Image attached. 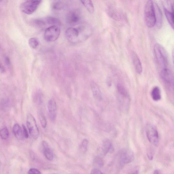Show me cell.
Returning a JSON list of instances; mask_svg holds the SVG:
<instances>
[{"instance_id": "cell-1", "label": "cell", "mask_w": 174, "mask_h": 174, "mask_svg": "<svg viewBox=\"0 0 174 174\" xmlns=\"http://www.w3.org/2000/svg\"><path fill=\"white\" fill-rule=\"evenodd\" d=\"M154 53L155 60L160 70L168 68L169 63L168 55L164 47L159 44H155Z\"/></svg>"}, {"instance_id": "cell-2", "label": "cell", "mask_w": 174, "mask_h": 174, "mask_svg": "<svg viewBox=\"0 0 174 174\" xmlns=\"http://www.w3.org/2000/svg\"><path fill=\"white\" fill-rule=\"evenodd\" d=\"M144 19L148 27L152 28L156 24V19L154 4L153 1L149 0L145 5Z\"/></svg>"}, {"instance_id": "cell-3", "label": "cell", "mask_w": 174, "mask_h": 174, "mask_svg": "<svg viewBox=\"0 0 174 174\" xmlns=\"http://www.w3.org/2000/svg\"><path fill=\"white\" fill-rule=\"evenodd\" d=\"M146 132L148 139L153 145L157 146L159 144V136L156 128L151 124H148L146 127Z\"/></svg>"}, {"instance_id": "cell-4", "label": "cell", "mask_w": 174, "mask_h": 174, "mask_svg": "<svg viewBox=\"0 0 174 174\" xmlns=\"http://www.w3.org/2000/svg\"><path fill=\"white\" fill-rule=\"evenodd\" d=\"M26 122L31 136L34 139H37L39 135V131L35 119L32 115L30 114H28Z\"/></svg>"}, {"instance_id": "cell-5", "label": "cell", "mask_w": 174, "mask_h": 174, "mask_svg": "<svg viewBox=\"0 0 174 174\" xmlns=\"http://www.w3.org/2000/svg\"><path fill=\"white\" fill-rule=\"evenodd\" d=\"M61 33L59 26H51L46 29L44 33V38L48 42L56 41L58 38Z\"/></svg>"}, {"instance_id": "cell-6", "label": "cell", "mask_w": 174, "mask_h": 174, "mask_svg": "<svg viewBox=\"0 0 174 174\" xmlns=\"http://www.w3.org/2000/svg\"><path fill=\"white\" fill-rule=\"evenodd\" d=\"M42 2L41 1H26L21 5V10L26 14H32L37 9Z\"/></svg>"}, {"instance_id": "cell-7", "label": "cell", "mask_w": 174, "mask_h": 174, "mask_svg": "<svg viewBox=\"0 0 174 174\" xmlns=\"http://www.w3.org/2000/svg\"><path fill=\"white\" fill-rule=\"evenodd\" d=\"M133 152L130 150L123 149L121 151L120 154V163L121 166L129 164L134 160Z\"/></svg>"}, {"instance_id": "cell-8", "label": "cell", "mask_w": 174, "mask_h": 174, "mask_svg": "<svg viewBox=\"0 0 174 174\" xmlns=\"http://www.w3.org/2000/svg\"><path fill=\"white\" fill-rule=\"evenodd\" d=\"M80 19V12L77 10H73L67 13L66 21L67 24L73 26L77 24Z\"/></svg>"}, {"instance_id": "cell-9", "label": "cell", "mask_w": 174, "mask_h": 174, "mask_svg": "<svg viewBox=\"0 0 174 174\" xmlns=\"http://www.w3.org/2000/svg\"><path fill=\"white\" fill-rule=\"evenodd\" d=\"M160 75L166 83L173 85L174 77L172 71L168 68H163L160 71Z\"/></svg>"}, {"instance_id": "cell-10", "label": "cell", "mask_w": 174, "mask_h": 174, "mask_svg": "<svg viewBox=\"0 0 174 174\" xmlns=\"http://www.w3.org/2000/svg\"><path fill=\"white\" fill-rule=\"evenodd\" d=\"M50 120L54 122L56 119L57 115V107L56 102L54 99L49 100L47 104Z\"/></svg>"}, {"instance_id": "cell-11", "label": "cell", "mask_w": 174, "mask_h": 174, "mask_svg": "<svg viewBox=\"0 0 174 174\" xmlns=\"http://www.w3.org/2000/svg\"><path fill=\"white\" fill-rule=\"evenodd\" d=\"M131 56L134 67L136 72L138 74L141 73L143 71V67L138 55L135 51H132L131 53Z\"/></svg>"}, {"instance_id": "cell-12", "label": "cell", "mask_w": 174, "mask_h": 174, "mask_svg": "<svg viewBox=\"0 0 174 174\" xmlns=\"http://www.w3.org/2000/svg\"><path fill=\"white\" fill-rule=\"evenodd\" d=\"M66 36L68 40L73 42L75 41L79 35V31L77 29L70 28L66 31Z\"/></svg>"}, {"instance_id": "cell-13", "label": "cell", "mask_w": 174, "mask_h": 174, "mask_svg": "<svg viewBox=\"0 0 174 174\" xmlns=\"http://www.w3.org/2000/svg\"><path fill=\"white\" fill-rule=\"evenodd\" d=\"M91 90L94 98L97 101H101L102 99V94L99 87L94 82L91 84Z\"/></svg>"}, {"instance_id": "cell-14", "label": "cell", "mask_w": 174, "mask_h": 174, "mask_svg": "<svg viewBox=\"0 0 174 174\" xmlns=\"http://www.w3.org/2000/svg\"><path fill=\"white\" fill-rule=\"evenodd\" d=\"M102 150L105 155L112 154L114 151V148L111 141L109 140H106L103 143Z\"/></svg>"}, {"instance_id": "cell-15", "label": "cell", "mask_w": 174, "mask_h": 174, "mask_svg": "<svg viewBox=\"0 0 174 174\" xmlns=\"http://www.w3.org/2000/svg\"><path fill=\"white\" fill-rule=\"evenodd\" d=\"M42 146L43 147L45 156L46 159L51 161L53 160L54 155L52 150L50 148L48 144L45 141H43L42 143Z\"/></svg>"}, {"instance_id": "cell-16", "label": "cell", "mask_w": 174, "mask_h": 174, "mask_svg": "<svg viewBox=\"0 0 174 174\" xmlns=\"http://www.w3.org/2000/svg\"><path fill=\"white\" fill-rule=\"evenodd\" d=\"M13 132L16 138L17 139L22 140L24 138L23 130L18 124H15L13 126Z\"/></svg>"}, {"instance_id": "cell-17", "label": "cell", "mask_w": 174, "mask_h": 174, "mask_svg": "<svg viewBox=\"0 0 174 174\" xmlns=\"http://www.w3.org/2000/svg\"><path fill=\"white\" fill-rule=\"evenodd\" d=\"M108 14L113 19L117 20H119L121 19L120 13L114 7H110L108 8Z\"/></svg>"}, {"instance_id": "cell-18", "label": "cell", "mask_w": 174, "mask_h": 174, "mask_svg": "<svg viewBox=\"0 0 174 174\" xmlns=\"http://www.w3.org/2000/svg\"><path fill=\"white\" fill-rule=\"evenodd\" d=\"M31 24L33 27L39 29L45 27L47 25L45 20L41 18H37L31 21Z\"/></svg>"}, {"instance_id": "cell-19", "label": "cell", "mask_w": 174, "mask_h": 174, "mask_svg": "<svg viewBox=\"0 0 174 174\" xmlns=\"http://www.w3.org/2000/svg\"><path fill=\"white\" fill-rule=\"evenodd\" d=\"M155 6V16H156V23L158 27H161L162 23V13L159 7L157 4Z\"/></svg>"}, {"instance_id": "cell-20", "label": "cell", "mask_w": 174, "mask_h": 174, "mask_svg": "<svg viewBox=\"0 0 174 174\" xmlns=\"http://www.w3.org/2000/svg\"><path fill=\"white\" fill-rule=\"evenodd\" d=\"M152 99L155 101H158L161 98V94L160 89L157 86L153 88L151 92Z\"/></svg>"}, {"instance_id": "cell-21", "label": "cell", "mask_w": 174, "mask_h": 174, "mask_svg": "<svg viewBox=\"0 0 174 174\" xmlns=\"http://www.w3.org/2000/svg\"><path fill=\"white\" fill-rule=\"evenodd\" d=\"M33 101L35 103L38 105H40L43 103V96L42 92L40 90L37 91L33 96Z\"/></svg>"}, {"instance_id": "cell-22", "label": "cell", "mask_w": 174, "mask_h": 174, "mask_svg": "<svg viewBox=\"0 0 174 174\" xmlns=\"http://www.w3.org/2000/svg\"><path fill=\"white\" fill-rule=\"evenodd\" d=\"M166 17L171 27L174 29V12H170L166 8L164 9Z\"/></svg>"}, {"instance_id": "cell-23", "label": "cell", "mask_w": 174, "mask_h": 174, "mask_svg": "<svg viewBox=\"0 0 174 174\" xmlns=\"http://www.w3.org/2000/svg\"><path fill=\"white\" fill-rule=\"evenodd\" d=\"M45 20L47 24L52 26H59L61 25V21L57 18L51 17H47L45 18Z\"/></svg>"}, {"instance_id": "cell-24", "label": "cell", "mask_w": 174, "mask_h": 174, "mask_svg": "<svg viewBox=\"0 0 174 174\" xmlns=\"http://www.w3.org/2000/svg\"><path fill=\"white\" fill-rule=\"evenodd\" d=\"M80 2L90 14H93L94 12V7L93 2L92 1L89 0V1H81Z\"/></svg>"}, {"instance_id": "cell-25", "label": "cell", "mask_w": 174, "mask_h": 174, "mask_svg": "<svg viewBox=\"0 0 174 174\" xmlns=\"http://www.w3.org/2000/svg\"><path fill=\"white\" fill-rule=\"evenodd\" d=\"M52 6V8L54 10H62L64 8L65 3L63 1H54L53 2Z\"/></svg>"}, {"instance_id": "cell-26", "label": "cell", "mask_w": 174, "mask_h": 174, "mask_svg": "<svg viewBox=\"0 0 174 174\" xmlns=\"http://www.w3.org/2000/svg\"><path fill=\"white\" fill-rule=\"evenodd\" d=\"M39 118L42 127L45 128L47 125V122L45 116L43 112H41L39 113Z\"/></svg>"}, {"instance_id": "cell-27", "label": "cell", "mask_w": 174, "mask_h": 174, "mask_svg": "<svg viewBox=\"0 0 174 174\" xmlns=\"http://www.w3.org/2000/svg\"><path fill=\"white\" fill-rule=\"evenodd\" d=\"M29 44L31 48L36 49L39 45V41L37 38H31L29 40Z\"/></svg>"}, {"instance_id": "cell-28", "label": "cell", "mask_w": 174, "mask_h": 174, "mask_svg": "<svg viewBox=\"0 0 174 174\" xmlns=\"http://www.w3.org/2000/svg\"><path fill=\"white\" fill-rule=\"evenodd\" d=\"M9 135V131L6 127H5L0 130V137L2 139H7L8 138Z\"/></svg>"}, {"instance_id": "cell-29", "label": "cell", "mask_w": 174, "mask_h": 174, "mask_svg": "<svg viewBox=\"0 0 174 174\" xmlns=\"http://www.w3.org/2000/svg\"><path fill=\"white\" fill-rule=\"evenodd\" d=\"M88 141L86 139H84L81 145V149L84 152H86L88 150Z\"/></svg>"}, {"instance_id": "cell-30", "label": "cell", "mask_w": 174, "mask_h": 174, "mask_svg": "<svg viewBox=\"0 0 174 174\" xmlns=\"http://www.w3.org/2000/svg\"><path fill=\"white\" fill-rule=\"evenodd\" d=\"M95 163L98 166L100 167L103 166L104 165V162L103 160L101 159V157H98L95 158Z\"/></svg>"}, {"instance_id": "cell-31", "label": "cell", "mask_w": 174, "mask_h": 174, "mask_svg": "<svg viewBox=\"0 0 174 174\" xmlns=\"http://www.w3.org/2000/svg\"><path fill=\"white\" fill-rule=\"evenodd\" d=\"M28 174H42L40 171L35 168H31L29 171Z\"/></svg>"}, {"instance_id": "cell-32", "label": "cell", "mask_w": 174, "mask_h": 174, "mask_svg": "<svg viewBox=\"0 0 174 174\" xmlns=\"http://www.w3.org/2000/svg\"><path fill=\"white\" fill-rule=\"evenodd\" d=\"M22 126L23 133L24 138H28L29 137V134L27 128H26V126L23 125Z\"/></svg>"}, {"instance_id": "cell-33", "label": "cell", "mask_w": 174, "mask_h": 174, "mask_svg": "<svg viewBox=\"0 0 174 174\" xmlns=\"http://www.w3.org/2000/svg\"><path fill=\"white\" fill-rule=\"evenodd\" d=\"M147 156L148 159L150 160H152L153 159L154 156V152L152 150L148 151L147 152Z\"/></svg>"}, {"instance_id": "cell-34", "label": "cell", "mask_w": 174, "mask_h": 174, "mask_svg": "<svg viewBox=\"0 0 174 174\" xmlns=\"http://www.w3.org/2000/svg\"><path fill=\"white\" fill-rule=\"evenodd\" d=\"M91 174H103V173L98 169L95 168L92 170Z\"/></svg>"}, {"instance_id": "cell-35", "label": "cell", "mask_w": 174, "mask_h": 174, "mask_svg": "<svg viewBox=\"0 0 174 174\" xmlns=\"http://www.w3.org/2000/svg\"><path fill=\"white\" fill-rule=\"evenodd\" d=\"M5 64L7 67H10L11 65V62L9 58L8 57H5Z\"/></svg>"}, {"instance_id": "cell-36", "label": "cell", "mask_w": 174, "mask_h": 174, "mask_svg": "<svg viewBox=\"0 0 174 174\" xmlns=\"http://www.w3.org/2000/svg\"><path fill=\"white\" fill-rule=\"evenodd\" d=\"M139 172L138 168L136 167L131 171L130 174H138Z\"/></svg>"}, {"instance_id": "cell-37", "label": "cell", "mask_w": 174, "mask_h": 174, "mask_svg": "<svg viewBox=\"0 0 174 174\" xmlns=\"http://www.w3.org/2000/svg\"><path fill=\"white\" fill-rule=\"evenodd\" d=\"M0 71L2 73L5 72V68L1 61H0Z\"/></svg>"}, {"instance_id": "cell-38", "label": "cell", "mask_w": 174, "mask_h": 174, "mask_svg": "<svg viewBox=\"0 0 174 174\" xmlns=\"http://www.w3.org/2000/svg\"><path fill=\"white\" fill-rule=\"evenodd\" d=\"M154 174H160V171L157 170H155Z\"/></svg>"}]
</instances>
